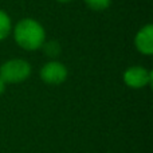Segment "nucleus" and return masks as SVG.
Listing matches in <instances>:
<instances>
[{"label": "nucleus", "instance_id": "nucleus-1", "mask_svg": "<svg viewBox=\"0 0 153 153\" xmlns=\"http://www.w3.org/2000/svg\"><path fill=\"white\" fill-rule=\"evenodd\" d=\"M15 43L26 51H36L46 43V30L40 22L34 18H23L12 27Z\"/></svg>", "mask_w": 153, "mask_h": 153}, {"label": "nucleus", "instance_id": "nucleus-2", "mask_svg": "<svg viewBox=\"0 0 153 153\" xmlns=\"http://www.w3.org/2000/svg\"><path fill=\"white\" fill-rule=\"evenodd\" d=\"M32 67L28 61L23 58H12L5 61L0 66V78L7 83H22L31 76Z\"/></svg>", "mask_w": 153, "mask_h": 153}, {"label": "nucleus", "instance_id": "nucleus-3", "mask_svg": "<svg viewBox=\"0 0 153 153\" xmlns=\"http://www.w3.org/2000/svg\"><path fill=\"white\" fill-rule=\"evenodd\" d=\"M67 67L59 61H50L40 67L39 76L46 85L58 86L67 79Z\"/></svg>", "mask_w": 153, "mask_h": 153}, {"label": "nucleus", "instance_id": "nucleus-4", "mask_svg": "<svg viewBox=\"0 0 153 153\" xmlns=\"http://www.w3.org/2000/svg\"><path fill=\"white\" fill-rule=\"evenodd\" d=\"M152 71L144 66H130L122 74L124 83L130 89H144L152 83Z\"/></svg>", "mask_w": 153, "mask_h": 153}, {"label": "nucleus", "instance_id": "nucleus-5", "mask_svg": "<svg viewBox=\"0 0 153 153\" xmlns=\"http://www.w3.org/2000/svg\"><path fill=\"white\" fill-rule=\"evenodd\" d=\"M134 47L141 55H153V24L148 23L143 26L134 35Z\"/></svg>", "mask_w": 153, "mask_h": 153}, {"label": "nucleus", "instance_id": "nucleus-6", "mask_svg": "<svg viewBox=\"0 0 153 153\" xmlns=\"http://www.w3.org/2000/svg\"><path fill=\"white\" fill-rule=\"evenodd\" d=\"M12 20L4 10H0V42L5 40L12 32Z\"/></svg>", "mask_w": 153, "mask_h": 153}, {"label": "nucleus", "instance_id": "nucleus-7", "mask_svg": "<svg viewBox=\"0 0 153 153\" xmlns=\"http://www.w3.org/2000/svg\"><path fill=\"white\" fill-rule=\"evenodd\" d=\"M86 7L94 12H102L108 10L111 4V0H83Z\"/></svg>", "mask_w": 153, "mask_h": 153}, {"label": "nucleus", "instance_id": "nucleus-8", "mask_svg": "<svg viewBox=\"0 0 153 153\" xmlns=\"http://www.w3.org/2000/svg\"><path fill=\"white\" fill-rule=\"evenodd\" d=\"M42 48H45V54H47L48 56H56L61 54V46H59L55 40L46 42Z\"/></svg>", "mask_w": 153, "mask_h": 153}, {"label": "nucleus", "instance_id": "nucleus-9", "mask_svg": "<svg viewBox=\"0 0 153 153\" xmlns=\"http://www.w3.org/2000/svg\"><path fill=\"white\" fill-rule=\"evenodd\" d=\"M4 91H5V83L3 82V79L0 78V95H1Z\"/></svg>", "mask_w": 153, "mask_h": 153}, {"label": "nucleus", "instance_id": "nucleus-10", "mask_svg": "<svg viewBox=\"0 0 153 153\" xmlns=\"http://www.w3.org/2000/svg\"><path fill=\"white\" fill-rule=\"evenodd\" d=\"M55 1L62 3V4H66V3H70V1H73V0H55Z\"/></svg>", "mask_w": 153, "mask_h": 153}]
</instances>
